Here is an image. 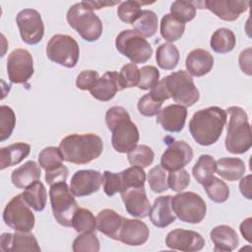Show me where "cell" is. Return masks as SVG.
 I'll return each mask as SVG.
<instances>
[{"mask_svg": "<svg viewBox=\"0 0 252 252\" xmlns=\"http://www.w3.org/2000/svg\"><path fill=\"white\" fill-rule=\"evenodd\" d=\"M251 227H252V219L248 218L246 220H244L239 226L240 232L242 234V236L249 242L251 243Z\"/></svg>", "mask_w": 252, "mask_h": 252, "instance_id": "cell-57", "label": "cell"}, {"mask_svg": "<svg viewBox=\"0 0 252 252\" xmlns=\"http://www.w3.org/2000/svg\"><path fill=\"white\" fill-rule=\"evenodd\" d=\"M96 229L109 238L117 240L124 217L112 209H103L96 216Z\"/></svg>", "mask_w": 252, "mask_h": 252, "instance_id": "cell-26", "label": "cell"}, {"mask_svg": "<svg viewBox=\"0 0 252 252\" xmlns=\"http://www.w3.org/2000/svg\"><path fill=\"white\" fill-rule=\"evenodd\" d=\"M193 158V150L185 141H174L168 145L160 158V165L173 171L186 166Z\"/></svg>", "mask_w": 252, "mask_h": 252, "instance_id": "cell-17", "label": "cell"}, {"mask_svg": "<svg viewBox=\"0 0 252 252\" xmlns=\"http://www.w3.org/2000/svg\"><path fill=\"white\" fill-rule=\"evenodd\" d=\"M167 172L160 164L154 166L150 169L148 173L149 186L155 193H162L166 191L168 187L167 182Z\"/></svg>", "mask_w": 252, "mask_h": 252, "instance_id": "cell-41", "label": "cell"}, {"mask_svg": "<svg viewBox=\"0 0 252 252\" xmlns=\"http://www.w3.org/2000/svg\"><path fill=\"white\" fill-rule=\"evenodd\" d=\"M121 198L124 202L128 214L136 218H146L149 216L151 204L147 197L145 187H132L121 192Z\"/></svg>", "mask_w": 252, "mask_h": 252, "instance_id": "cell-19", "label": "cell"}, {"mask_svg": "<svg viewBox=\"0 0 252 252\" xmlns=\"http://www.w3.org/2000/svg\"><path fill=\"white\" fill-rule=\"evenodd\" d=\"M194 2L195 7L200 6L199 9L206 8L214 13L218 18L232 22L239 18V16L246 12L250 2L248 1H237V0H207L202 2Z\"/></svg>", "mask_w": 252, "mask_h": 252, "instance_id": "cell-14", "label": "cell"}, {"mask_svg": "<svg viewBox=\"0 0 252 252\" xmlns=\"http://www.w3.org/2000/svg\"><path fill=\"white\" fill-rule=\"evenodd\" d=\"M179 50L174 44L162 43L156 51L158 65L163 70H173L179 62Z\"/></svg>", "mask_w": 252, "mask_h": 252, "instance_id": "cell-32", "label": "cell"}, {"mask_svg": "<svg viewBox=\"0 0 252 252\" xmlns=\"http://www.w3.org/2000/svg\"><path fill=\"white\" fill-rule=\"evenodd\" d=\"M68 173H69L68 168L63 164L62 166L56 168L55 170L45 172V181L49 186L58 182L66 181L68 177Z\"/></svg>", "mask_w": 252, "mask_h": 252, "instance_id": "cell-52", "label": "cell"}, {"mask_svg": "<svg viewBox=\"0 0 252 252\" xmlns=\"http://www.w3.org/2000/svg\"><path fill=\"white\" fill-rule=\"evenodd\" d=\"M83 3L88 6L90 9L92 10H99L101 8L104 7H108V6H114L117 4H120L121 2L118 1H107V0H103V1H83Z\"/></svg>", "mask_w": 252, "mask_h": 252, "instance_id": "cell-56", "label": "cell"}, {"mask_svg": "<svg viewBox=\"0 0 252 252\" xmlns=\"http://www.w3.org/2000/svg\"><path fill=\"white\" fill-rule=\"evenodd\" d=\"M22 40L30 45L38 43L44 34V25L40 14L34 9H24L16 17Z\"/></svg>", "mask_w": 252, "mask_h": 252, "instance_id": "cell-12", "label": "cell"}, {"mask_svg": "<svg viewBox=\"0 0 252 252\" xmlns=\"http://www.w3.org/2000/svg\"><path fill=\"white\" fill-rule=\"evenodd\" d=\"M217 173L227 181L240 179L246 170L244 161L239 158H220L217 161Z\"/></svg>", "mask_w": 252, "mask_h": 252, "instance_id": "cell-28", "label": "cell"}, {"mask_svg": "<svg viewBox=\"0 0 252 252\" xmlns=\"http://www.w3.org/2000/svg\"><path fill=\"white\" fill-rule=\"evenodd\" d=\"M236 43L235 34L233 32L226 28H220L214 32L211 36L210 45L211 48L217 53H228L234 47Z\"/></svg>", "mask_w": 252, "mask_h": 252, "instance_id": "cell-31", "label": "cell"}, {"mask_svg": "<svg viewBox=\"0 0 252 252\" xmlns=\"http://www.w3.org/2000/svg\"><path fill=\"white\" fill-rule=\"evenodd\" d=\"M103 183V176L98 170H77L70 181V190L75 197L89 196L97 192Z\"/></svg>", "mask_w": 252, "mask_h": 252, "instance_id": "cell-15", "label": "cell"}, {"mask_svg": "<svg viewBox=\"0 0 252 252\" xmlns=\"http://www.w3.org/2000/svg\"><path fill=\"white\" fill-rule=\"evenodd\" d=\"M132 26L134 31L144 37H151L158 31V16L152 10H143L140 17Z\"/></svg>", "mask_w": 252, "mask_h": 252, "instance_id": "cell-35", "label": "cell"}, {"mask_svg": "<svg viewBox=\"0 0 252 252\" xmlns=\"http://www.w3.org/2000/svg\"><path fill=\"white\" fill-rule=\"evenodd\" d=\"M239 189H240L241 194L244 197H246L249 200L252 199V194H251V175L250 174L241 178V180L239 182Z\"/></svg>", "mask_w": 252, "mask_h": 252, "instance_id": "cell-55", "label": "cell"}, {"mask_svg": "<svg viewBox=\"0 0 252 252\" xmlns=\"http://www.w3.org/2000/svg\"><path fill=\"white\" fill-rule=\"evenodd\" d=\"M0 249L8 251H35L39 252L40 247L34 235L31 232L16 231L15 233L4 232L0 236Z\"/></svg>", "mask_w": 252, "mask_h": 252, "instance_id": "cell-20", "label": "cell"}, {"mask_svg": "<svg viewBox=\"0 0 252 252\" xmlns=\"http://www.w3.org/2000/svg\"><path fill=\"white\" fill-rule=\"evenodd\" d=\"M162 80L170 97L173 98L177 104L186 107L192 106L198 101L200 94L194 84L192 76L188 72L179 70L167 75Z\"/></svg>", "mask_w": 252, "mask_h": 252, "instance_id": "cell-7", "label": "cell"}, {"mask_svg": "<svg viewBox=\"0 0 252 252\" xmlns=\"http://www.w3.org/2000/svg\"><path fill=\"white\" fill-rule=\"evenodd\" d=\"M105 123L111 132V144L116 152L128 153L137 146L139 130L124 107H110L105 113Z\"/></svg>", "mask_w": 252, "mask_h": 252, "instance_id": "cell-2", "label": "cell"}, {"mask_svg": "<svg viewBox=\"0 0 252 252\" xmlns=\"http://www.w3.org/2000/svg\"><path fill=\"white\" fill-rule=\"evenodd\" d=\"M124 184V191L132 187H144L146 172L142 167L131 166L120 172Z\"/></svg>", "mask_w": 252, "mask_h": 252, "instance_id": "cell-45", "label": "cell"}, {"mask_svg": "<svg viewBox=\"0 0 252 252\" xmlns=\"http://www.w3.org/2000/svg\"><path fill=\"white\" fill-rule=\"evenodd\" d=\"M66 19L69 26L87 41H95L102 33L103 27L100 19L83 1L69 8Z\"/></svg>", "mask_w": 252, "mask_h": 252, "instance_id": "cell-5", "label": "cell"}, {"mask_svg": "<svg viewBox=\"0 0 252 252\" xmlns=\"http://www.w3.org/2000/svg\"><path fill=\"white\" fill-rule=\"evenodd\" d=\"M119 77L124 89L136 87L140 80V69L134 63L125 64L119 72Z\"/></svg>", "mask_w": 252, "mask_h": 252, "instance_id": "cell-48", "label": "cell"}, {"mask_svg": "<svg viewBox=\"0 0 252 252\" xmlns=\"http://www.w3.org/2000/svg\"><path fill=\"white\" fill-rule=\"evenodd\" d=\"M49 199L57 222L66 227L72 226V218L79 207L66 181L50 186Z\"/></svg>", "mask_w": 252, "mask_h": 252, "instance_id": "cell-6", "label": "cell"}, {"mask_svg": "<svg viewBox=\"0 0 252 252\" xmlns=\"http://www.w3.org/2000/svg\"><path fill=\"white\" fill-rule=\"evenodd\" d=\"M3 220L6 225L21 232H30L35 223L34 215L22 194L14 196L8 202L3 211Z\"/></svg>", "mask_w": 252, "mask_h": 252, "instance_id": "cell-11", "label": "cell"}, {"mask_svg": "<svg viewBox=\"0 0 252 252\" xmlns=\"http://www.w3.org/2000/svg\"><path fill=\"white\" fill-rule=\"evenodd\" d=\"M99 75L94 70L82 71L76 79V86L82 91H91L97 83Z\"/></svg>", "mask_w": 252, "mask_h": 252, "instance_id": "cell-51", "label": "cell"}, {"mask_svg": "<svg viewBox=\"0 0 252 252\" xmlns=\"http://www.w3.org/2000/svg\"><path fill=\"white\" fill-rule=\"evenodd\" d=\"M16 126V115L14 110L8 105L0 106V141L7 140Z\"/></svg>", "mask_w": 252, "mask_h": 252, "instance_id": "cell-43", "label": "cell"}, {"mask_svg": "<svg viewBox=\"0 0 252 252\" xmlns=\"http://www.w3.org/2000/svg\"><path fill=\"white\" fill-rule=\"evenodd\" d=\"M46 55L49 60L61 66L73 68L79 60V44L68 34H54L46 45Z\"/></svg>", "mask_w": 252, "mask_h": 252, "instance_id": "cell-10", "label": "cell"}, {"mask_svg": "<svg viewBox=\"0 0 252 252\" xmlns=\"http://www.w3.org/2000/svg\"><path fill=\"white\" fill-rule=\"evenodd\" d=\"M124 90L119 73L107 71L99 77L96 85L90 91L93 97L100 101H108L114 97L117 92Z\"/></svg>", "mask_w": 252, "mask_h": 252, "instance_id": "cell-22", "label": "cell"}, {"mask_svg": "<svg viewBox=\"0 0 252 252\" xmlns=\"http://www.w3.org/2000/svg\"><path fill=\"white\" fill-rule=\"evenodd\" d=\"M185 31V24L178 21L171 14H165L160 21V34L168 42L181 38Z\"/></svg>", "mask_w": 252, "mask_h": 252, "instance_id": "cell-33", "label": "cell"}, {"mask_svg": "<svg viewBox=\"0 0 252 252\" xmlns=\"http://www.w3.org/2000/svg\"><path fill=\"white\" fill-rule=\"evenodd\" d=\"M251 48H247L246 50H243L239 55V66L243 73H246L247 75H251V54H250Z\"/></svg>", "mask_w": 252, "mask_h": 252, "instance_id": "cell-54", "label": "cell"}, {"mask_svg": "<svg viewBox=\"0 0 252 252\" xmlns=\"http://www.w3.org/2000/svg\"><path fill=\"white\" fill-rule=\"evenodd\" d=\"M72 227L80 233L94 232L96 229V219L85 208H78L72 218Z\"/></svg>", "mask_w": 252, "mask_h": 252, "instance_id": "cell-36", "label": "cell"}, {"mask_svg": "<svg viewBox=\"0 0 252 252\" xmlns=\"http://www.w3.org/2000/svg\"><path fill=\"white\" fill-rule=\"evenodd\" d=\"M170 14L182 23L192 21L196 16V7L193 1H174L170 6Z\"/></svg>", "mask_w": 252, "mask_h": 252, "instance_id": "cell-42", "label": "cell"}, {"mask_svg": "<svg viewBox=\"0 0 252 252\" xmlns=\"http://www.w3.org/2000/svg\"><path fill=\"white\" fill-rule=\"evenodd\" d=\"M103 176V191L108 197L114 196L118 192L124 191V184L121 177V173H115L105 170Z\"/></svg>", "mask_w": 252, "mask_h": 252, "instance_id": "cell-46", "label": "cell"}, {"mask_svg": "<svg viewBox=\"0 0 252 252\" xmlns=\"http://www.w3.org/2000/svg\"><path fill=\"white\" fill-rule=\"evenodd\" d=\"M187 109L180 104H170L161 108L157 114V122L167 132H180L185 125Z\"/></svg>", "mask_w": 252, "mask_h": 252, "instance_id": "cell-21", "label": "cell"}, {"mask_svg": "<svg viewBox=\"0 0 252 252\" xmlns=\"http://www.w3.org/2000/svg\"><path fill=\"white\" fill-rule=\"evenodd\" d=\"M185 66L191 76L202 77L212 70L214 66V57L205 49H193L187 54Z\"/></svg>", "mask_w": 252, "mask_h": 252, "instance_id": "cell-24", "label": "cell"}, {"mask_svg": "<svg viewBox=\"0 0 252 252\" xmlns=\"http://www.w3.org/2000/svg\"><path fill=\"white\" fill-rule=\"evenodd\" d=\"M216 169L217 163L215 158L210 155H202L193 166L192 173L197 182L203 185L207 180L214 176Z\"/></svg>", "mask_w": 252, "mask_h": 252, "instance_id": "cell-34", "label": "cell"}, {"mask_svg": "<svg viewBox=\"0 0 252 252\" xmlns=\"http://www.w3.org/2000/svg\"><path fill=\"white\" fill-rule=\"evenodd\" d=\"M149 236L150 229L144 221L124 218L117 240L129 246H140L148 241Z\"/></svg>", "mask_w": 252, "mask_h": 252, "instance_id": "cell-18", "label": "cell"}, {"mask_svg": "<svg viewBox=\"0 0 252 252\" xmlns=\"http://www.w3.org/2000/svg\"><path fill=\"white\" fill-rule=\"evenodd\" d=\"M150 94L155 99L161 101V102H163L165 99L170 98V94H169L162 79L160 81H158V83L151 90Z\"/></svg>", "mask_w": 252, "mask_h": 252, "instance_id": "cell-53", "label": "cell"}, {"mask_svg": "<svg viewBox=\"0 0 252 252\" xmlns=\"http://www.w3.org/2000/svg\"><path fill=\"white\" fill-rule=\"evenodd\" d=\"M40 175V165L33 160H28L12 171L11 181L17 188L26 189L34 181L39 180Z\"/></svg>", "mask_w": 252, "mask_h": 252, "instance_id": "cell-27", "label": "cell"}, {"mask_svg": "<svg viewBox=\"0 0 252 252\" xmlns=\"http://www.w3.org/2000/svg\"><path fill=\"white\" fill-rule=\"evenodd\" d=\"M127 158L132 166L145 168L153 163L155 153L147 145H137L135 148L128 152Z\"/></svg>", "mask_w": 252, "mask_h": 252, "instance_id": "cell-39", "label": "cell"}, {"mask_svg": "<svg viewBox=\"0 0 252 252\" xmlns=\"http://www.w3.org/2000/svg\"><path fill=\"white\" fill-rule=\"evenodd\" d=\"M148 4H151V3L136 1V0H129V1L121 2L117 8V16L122 22H124L126 24L133 25V23L142 14L143 10H141V6L148 5Z\"/></svg>", "mask_w": 252, "mask_h": 252, "instance_id": "cell-40", "label": "cell"}, {"mask_svg": "<svg viewBox=\"0 0 252 252\" xmlns=\"http://www.w3.org/2000/svg\"><path fill=\"white\" fill-rule=\"evenodd\" d=\"M204 189L210 198L215 203H223L229 197V188L226 183L218 177L212 176L204 184Z\"/></svg>", "mask_w": 252, "mask_h": 252, "instance_id": "cell-37", "label": "cell"}, {"mask_svg": "<svg viewBox=\"0 0 252 252\" xmlns=\"http://www.w3.org/2000/svg\"><path fill=\"white\" fill-rule=\"evenodd\" d=\"M116 49L134 64L147 62L153 55L149 41L134 30H124L115 39Z\"/></svg>", "mask_w": 252, "mask_h": 252, "instance_id": "cell-8", "label": "cell"}, {"mask_svg": "<svg viewBox=\"0 0 252 252\" xmlns=\"http://www.w3.org/2000/svg\"><path fill=\"white\" fill-rule=\"evenodd\" d=\"M63 158L75 164H87L97 158L103 151L101 138L94 133L71 134L59 144Z\"/></svg>", "mask_w": 252, "mask_h": 252, "instance_id": "cell-3", "label": "cell"}, {"mask_svg": "<svg viewBox=\"0 0 252 252\" xmlns=\"http://www.w3.org/2000/svg\"><path fill=\"white\" fill-rule=\"evenodd\" d=\"M22 196L25 202L35 212H41L44 210L47 194L43 183L39 180H36L28 186L22 193Z\"/></svg>", "mask_w": 252, "mask_h": 252, "instance_id": "cell-30", "label": "cell"}, {"mask_svg": "<svg viewBox=\"0 0 252 252\" xmlns=\"http://www.w3.org/2000/svg\"><path fill=\"white\" fill-rule=\"evenodd\" d=\"M171 208L180 220L188 223L201 222L207 212L205 201L194 192H180L171 196Z\"/></svg>", "mask_w": 252, "mask_h": 252, "instance_id": "cell-9", "label": "cell"}, {"mask_svg": "<svg viewBox=\"0 0 252 252\" xmlns=\"http://www.w3.org/2000/svg\"><path fill=\"white\" fill-rule=\"evenodd\" d=\"M225 111L228 114L225 149L234 155L244 154L252 146L251 127L247 113L239 106H229Z\"/></svg>", "mask_w": 252, "mask_h": 252, "instance_id": "cell-4", "label": "cell"}, {"mask_svg": "<svg viewBox=\"0 0 252 252\" xmlns=\"http://www.w3.org/2000/svg\"><path fill=\"white\" fill-rule=\"evenodd\" d=\"M167 182H168V187L171 190L175 192H181L189 185L190 175L188 171L184 169V167L177 170H173L168 173Z\"/></svg>", "mask_w": 252, "mask_h": 252, "instance_id": "cell-49", "label": "cell"}, {"mask_svg": "<svg viewBox=\"0 0 252 252\" xmlns=\"http://www.w3.org/2000/svg\"><path fill=\"white\" fill-rule=\"evenodd\" d=\"M72 249L74 252H97L99 240L94 232H85L74 239Z\"/></svg>", "mask_w": 252, "mask_h": 252, "instance_id": "cell-44", "label": "cell"}, {"mask_svg": "<svg viewBox=\"0 0 252 252\" xmlns=\"http://www.w3.org/2000/svg\"><path fill=\"white\" fill-rule=\"evenodd\" d=\"M159 79V72L157 67L146 65L140 68V80L138 88L141 90H152Z\"/></svg>", "mask_w": 252, "mask_h": 252, "instance_id": "cell-47", "label": "cell"}, {"mask_svg": "<svg viewBox=\"0 0 252 252\" xmlns=\"http://www.w3.org/2000/svg\"><path fill=\"white\" fill-rule=\"evenodd\" d=\"M63 156L59 147H46L38 155V164L45 172L55 170L63 165Z\"/></svg>", "mask_w": 252, "mask_h": 252, "instance_id": "cell-38", "label": "cell"}, {"mask_svg": "<svg viewBox=\"0 0 252 252\" xmlns=\"http://www.w3.org/2000/svg\"><path fill=\"white\" fill-rule=\"evenodd\" d=\"M226 119V111L219 106L198 110L189 122L190 134L199 145L211 146L220 137Z\"/></svg>", "mask_w": 252, "mask_h": 252, "instance_id": "cell-1", "label": "cell"}, {"mask_svg": "<svg viewBox=\"0 0 252 252\" xmlns=\"http://www.w3.org/2000/svg\"><path fill=\"white\" fill-rule=\"evenodd\" d=\"M216 252H230L234 250L239 243L236 231L229 225L220 224L215 226L210 232Z\"/></svg>", "mask_w": 252, "mask_h": 252, "instance_id": "cell-25", "label": "cell"}, {"mask_svg": "<svg viewBox=\"0 0 252 252\" xmlns=\"http://www.w3.org/2000/svg\"><path fill=\"white\" fill-rule=\"evenodd\" d=\"M149 218L152 223L159 228L165 227L170 223L174 222L176 216L171 208V196H160L158 197L154 205L151 207Z\"/></svg>", "mask_w": 252, "mask_h": 252, "instance_id": "cell-23", "label": "cell"}, {"mask_svg": "<svg viewBox=\"0 0 252 252\" xmlns=\"http://www.w3.org/2000/svg\"><path fill=\"white\" fill-rule=\"evenodd\" d=\"M162 103L163 102L155 99L149 93V94H146L145 95H143L139 99L137 108H138L140 114L147 116V117H152L158 113V111L161 108Z\"/></svg>", "mask_w": 252, "mask_h": 252, "instance_id": "cell-50", "label": "cell"}, {"mask_svg": "<svg viewBox=\"0 0 252 252\" xmlns=\"http://www.w3.org/2000/svg\"><path fill=\"white\" fill-rule=\"evenodd\" d=\"M31 152V146L26 143H16L0 149V169L16 165L26 158Z\"/></svg>", "mask_w": 252, "mask_h": 252, "instance_id": "cell-29", "label": "cell"}, {"mask_svg": "<svg viewBox=\"0 0 252 252\" xmlns=\"http://www.w3.org/2000/svg\"><path fill=\"white\" fill-rule=\"evenodd\" d=\"M165 244L172 250L197 252L204 248L205 239L197 231L176 228L167 233Z\"/></svg>", "mask_w": 252, "mask_h": 252, "instance_id": "cell-16", "label": "cell"}, {"mask_svg": "<svg viewBox=\"0 0 252 252\" xmlns=\"http://www.w3.org/2000/svg\"><path fill=\"white\" fill-rule=\"evenodd\" d=\"M33 72V59L27 49L17 48L9 54L7 74L11 83L25 84L32 78Z\"/></svg>", "mask_w": 252, "mask_h": 252, "instance_id": "cell-13", "label": "cell"}]
</instances>
